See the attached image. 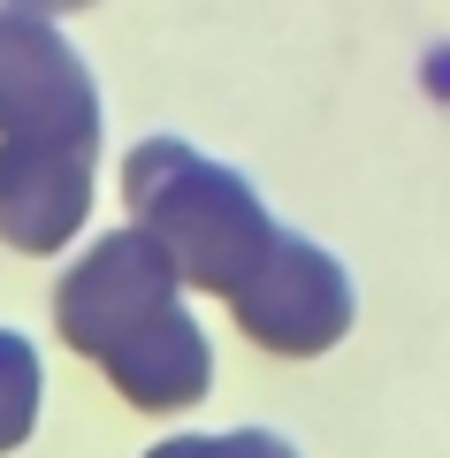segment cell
<instances>
[{"instance_id":"52a82bcc","label":"cell","mask_w":450,"mask_h":458,"mask_svg":"<svg viewBox=\"0 0 450 458\" xmlns=\"http://www.w3.org/2000/svg\"><path fill=\"white\" fill-rule=\"evenodd\" d=\"M8 8H31V16H69V8H92V0H8Z\"/></svg>"},{"instance_id":"3957f363","label":"cell","mask_w":450,"mask_h":458,"mask_svg":"<svg viewBox=\"0 0 450 458\" xmlns=\"http://www.w3.org/2000/svg\"><path fill=\"white\" fill-rule=\"evenodd\" d=\"M0 153L99 161V84L84 54L31 8H0Z\"/></svg>"},{"instance_id":"8992f818","label":"cell","mask_w":450,"mask_h":458,"mask_svg":"<svg viewBox=\"0 0 450 458\" xmlns=\"http://www.w3.org/2000/svg\"><path fill=\"white\" fill-rule=\"evenodd\" d=\"M145 458H298V443H283L275 428H237V436H168Z\"/></svg>"},{"instance_id":"277c9868","label":"cell","mask_w":450,"mask_h":458,"mask_svg":"<svg viewBox=\"0 0 450 458\" xmlns=\"http://www.w3.org/2000/svg\"><path fill=\"white\" fill-rule=\"evenodd\" d=\"M229 313H237V328L259 352H275V360H321V352L344 344V328H352V276L313 237L283 229L267 245V260L229 291Z\"/></svg>"},{"instance_id":"5b68a950","label":"cell","mask_w":450,"mask_h":458,"mask_svg":"<svg viewBox=\"0 0 450 458\" xmlns=\"http://www.w3.org/2000/svg\"><path fill=\"white\" fill-rule=\"evenodd\" d=\"M31 428H38V352L16 328H0V458L31 443Z\"/></svg>"},{"instance_id":"6da1fadb","label":"cell","mask_w":450,"mask_h":458,"mask_svg":"<svg viewBox=\"0 0 450 458\" xmlns=\"http://www.w3.org/2000/svg\"><path fill=\"white\" fill-rule=\"evenodd\" d=\"M54 328L138 412H183L214 390V352L183 313L176 267L138 229H115L84 260H69V276L54 283Z\"/></svg>"},{"instance_id":"7a4b0ae2","label":"cell","mask_w":450,"mask_h":458,"mask_svg":"<svg viewBox=\"0 0 450 458\" xmlns=\"http://www.w3.org/2000/svg\"><path fill=\"white\" fill-rule=\"evenodd\" d=\"M123 199H130V229L153 237L176 283L222 298L267 260V245L283 237L275 214L259 207V191L237 176V168L207 161L183 138H145V146L123 153Z\"/></svg>"}]
</instances>
